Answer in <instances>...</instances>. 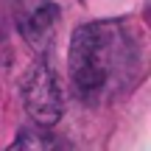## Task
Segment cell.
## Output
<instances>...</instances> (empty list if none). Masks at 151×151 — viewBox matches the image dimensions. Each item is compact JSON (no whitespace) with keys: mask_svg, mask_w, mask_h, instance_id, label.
I'll return each mask as SVG.
<instances>
[{"mask_svg":"<svg viewBox=\"0 0 151 151\" xmlns=\"http://www.w3.org/2000/svg\"><path fill=\"white\" fill-rule=\"evenodd\" d=\"M67 62L76 98L98 106L132 87L140 73V45L123 20H98L76 28Z\"/></svg>","mask_w":151,"mask_h":151,"instance_id":"1","label":"cell"},{"mask_svg":"<svg viewBox=\"0 0 151 151\" xmlns=\"http://www.w3.org/2000/svg\"><path fill=\"white\" fill-rule=\"evenodd\" d=\"M22 104L39 126H53L62 118V109H65L62 84L48 59L34 62V67L22 78Z\"/></svg>","mask_w":151,"mask_h":151,"instance_id":"2","label":"cell"},{"mask_svg":"<svg viewBox=\"0 0 151 151\" xmlns=\"http://www.w3.org/2000/svg\"><path fill=\"white\" fill-rule=\"evenodd\" d=\"M56 17H59V6H56V3H50V0H39V3H34L31 11H25V14L20 17L22 37L31 39V42L42 39L45 34L50 31V25L56 22Z\"/></svg>","mask_w":151,"mask_h":151,"instance_id":"3","label":"cell"}]
</instances>
